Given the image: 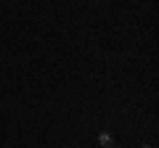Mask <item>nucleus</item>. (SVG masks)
<instances>
[{"mask_svg": "<svg viewBox=\"0 0 159 148\" xmlns=\"http://www.w3.org/2000/svg\"><path fill=\"white\" fill-rule=\"evenodd\" d=\"M96 143L101 148H114V135H111V132H106V130H101L96 135Z\"/></svg>", "mask_w": 159, "mask_h": 148, "instance_id": "f257e3e1", "label": "nucleus"}]
</instances>
